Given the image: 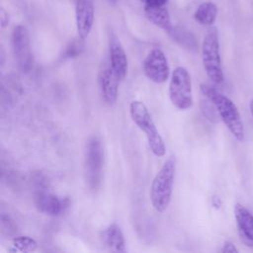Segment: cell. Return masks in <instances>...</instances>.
<instances>
[{
    "mask_svg": "<svg viewBox=\"0 0 253 253\" xmlns=\"http://www.w3.org/2000/svg\"><path fill=\"white\" fill-rule=\"evenodd\" d=\"M202 94L214 106L219 119L223 122L232 136L239 142L245 140L244 125L236 105L226 95L206 83L200 85Z\"/></svg>",
    "mask_w": 253,
    "mask_h": 253,
    "instance_id": "1",
    "label": "cell"
},
{
    "mask_svg": "<svg viewBox=\"0 0 253 253\" xmlns=\"http://www.w3.org/2000/svg\"><path fill=\"white\" fill-rule=\"evenodd\" d=\"M175 174L176 158L171 155L156 173L150 186V202L153 209L159 213L164 212L171 202Z\"/></svg>",
    "mask_w": 253,
    "mask_h": 253,
    "instance_id": "2",
    "label": "cell"
},
{
    "mask_svg": "<svg viewBox=\"0 0 253 253\" xmlns=\"http://www.w3.org/2000/svg\"><path fill=\"white\" fill-rule=\"evenodd\" d=\"M129 115L135 126L144 132L151 152L156 157H163L166 146L145 104L138 100L132 101L129 105Z\"/></svg>",
    "mask_w": 253,
    "mask_h": 253,
    "instance_id": "3",
    "label": "cell"
},
{
    "mask_svg": "<svg viewBox=\"0 0 253 253\" xmlns=\"http://www.w3.org/2000/svg\"><path fill=\"white\" fill-rule=\"evenodd\" d=\"M202 61L207 76L215 84H220L223 79L219 41L217 30L211 27L206 33L202 43Z\"/></svg>",
    "mask_w": 253,
    "mask_h": 253,
    "instance_id": "4",
    "label": "cell"
},
{
    "mask_svg": "<svg viewBox=\"0 0 253 253\" xmlns=\"http://www.w3.org/2000/svg\"><path fill=\"white\" fill-rule=\"evenodd\" d=\"M168 95L172 105L180 110L186 111L194 104L192 80L188 70L183 66H177L169 78Z\"/></svg>",
    "mask_w": 253,
    "mask_h": 253,
    "instance_id": "5",
    "label": "cell"
},
{
    "mask_svg": "<svg viewBox=\"0 0 253 253\" xmlns=\"http://www.w3.org/2000/svg\"><path fill=\"white\" fill-rule=\"evenodd\" d=\"M104 153L101 141L97 136H91L85 147V176L91 190H97L102 181Z\"/></svg>",
    "mask_w": 253,
    "mask_h": 253,
    "instance_id": "6",
    "label": "cell"
},
{
    "mask_svg": "<svg viewBox=\"0 0 253 253\" xmlns=\"http://www.w3.org/2000/svg\"><path fill=\"white\" fill-rule=\"evenodd\" d=\"M11 44L14 57L19 68L23 72H29L34 63L31 49L30 36L27 28L23 25H17L13 28L11 34Z\"/></svg>",
    "mask_w": 253,
    "mask_h": 253,
    "instance_id": "7",
    "label": "cell"
},
{
    "mask_svg": "<svg viewBox=\"0 0 253 253\" xmlns=\"http://www.w3.org/2000/svg\"><path fill=\"white\" fill-rule=\"evenodd\" d=\"M142 70L146 78L156 84L165 83L171 76L168 59L158 47L148 52L142 62Z\"/></svg>",
    "mask_w": 253,
    "mask_h": 253,
    "instance_id": "8",
    "label": "cell"
},
{
    "mask_svg": "<svg viewBox=\"0 0 253 253\" xmlns=\"http://www.w3.org/2000/svg\"><path fill=\"white\" fill-rule=\"evenodd\" d=\"M109 64L120 80L126 78L128 71L127 56L121 42L115 35H112L109 41Z\"/></svg>",
    "mask_w": 253,
    "mask_h": 253,
    "instance_id": "9",
    "label": "cell"
},
{
    "mask_svg": "<svg viewBox=\"0 0 253 253\" xmlns=\"http://www.w3.org/2000/svg\"><path fill=\"white\" fill-rule=\"evenodd\" d=\"M120 81V78L113 71L109 63L105 64L99 71V86L101 94L108 105H114L117 102Z\"/></svg>",
    "mask_w": 253,
    "mask_h": 253,
    "instance_id": "10",
    "label": "cell"
},
{
    "mask_svg": "<svg viewBox=\"0 0 253 253\" xmlns=\"http://www.w3.org/2000/svg\"><path fill=\"white\" fill-rule=\"evenodd\" d=\"M75 21L78 37L85 40L94 24V6L90 0H78L75 6Z\"/></svg>",
    "mask_w": 253,
    "mask_h": 253,
    "instance_id": "11",
    "label": "cell"
},
{
    "mask_svg": "<svg viewBox=\"0 0 253 253\" xmlns=\"http://www.w3.org/2000/svg\"><path fill=\"white\" fill-rule=\"evenodd\" d=\"M234 217L240 239L246 246L253 248V214L243 205L236 203Z\"/></svg>",
    "mask_w": 253,
    "mask_h": 253,
    "instance_id": "12",
    "label": "cell"
},
{
    "mask_svg": "<svg viewBox=\"0 0 253 253\" xmlns=\"http://www.w3.org/2000/svg\"><path fill=\"white\" fill-rule=\"evenodd\" d=\"M35 204L39 211L52 216L60 214L65 208L63 200L46 192H39L36 195Z\"/></svg>",
    "mask_w": 253,
    "mask_h": 253,
    "instance_id": "13",
    "label": "cell"
},
{
    "mask_svg": "<svg viewBox=\"0 0 253 253\" xmlns=\"http://www.w3.org/2000/svg\"><path fill=\"white\" fill-rule=\"evenodd\" d=\"M104 244L114 252H126V241L121 227L117 223L110 224L102 232Z\"/></svg>",
    "mask_w": 253,
    "mask_h": 253,
    "instance_id": "14",
    "label": "cell"
},
{
    "mask_svg": "<svg viewBox=\"0 0 253 253\" xmlns=\"http://www.w3.org/2000/svg\"><path fill=\"white\" fill-rule=\"evenodd\" d=\"M144 14L153 25L161 30L167 33L172 30L173 25L171 22V17L168 10L164 8V6H144Z\"/></svg>",
    "mask_w": 253,
    "mask_h": 253,
    "instance_id": "15",
    "label": "cell"
},
{
    "mask_svg": "<svg viewBox=\"0 0 253 253\" xmlns=\"http://www.w3.org/2000/svg\"><path fill=\"white\" fill-rule=\"evenodd\" d=\"M170 37L182 47L188 49L189 51L196 52L199 49V44L196 37L193 33L188 31L184 27H173L172 30L168 33Z\"/></svg>",
    "mask_w": 253,
    "mask_h": 253,
    "instance_id": "16",
    "label": "cell"
},
{
    "mask_svg": "<svg viewBox=\"0 0 253 253\" xmlns=\"http://www.w3.org/2000/svg\"><path fill=\"white\" fill-rule=\"evenodd\" d=\"M217 16V7L212 2H204L196 9L194 19L201 25L211 26Z\"/></svg>",
    "mask_w": 253,
    "mask_h": 253,
    "instance_id": "17",
    "label": "cell"
},
{
    "mask_svg": "<svg viewBox=\"0 0 253 253\" xmlns=\"http://www.w3.org/2000/svg\"><path fill=\"white\" fill-rule=\"evenodd\" d=\"M13 252H32L37 249V241L30 236H17L12 242Z\"/></svg>",
    "mask_w": 253,
    "mask_h": 253,
    "instance_id": "18",
    "label": "cell"
},
{
    "mask_svg": "<svg viewBox=\"0 0 253 253\" xmlns=\"http://www.w3.org/2000/svg\"><path fill=\"white\" fill-rule=\"evenodd\" d=\"M83 42H84V40L78 37V39H75L71 42H69L64 50L63 57L70 58V57H75V56L79 55L84 48Z\"/></svg>",
    "mask_w": 253,
    "mask_h": 253,
    "instance_id": "19",
    "label": "cell"
},
{
    "mask_svg": "<svg viewBox=\"0 0 253 253\" xmlns=\"http://www.w3.org/2000/svg\"><path fill=\"white\" fill-rule=\"evenodd\" d=\"M222 253H237L238 249L235 247V245L230 241H225L222 245V248L220 250Z\"/></svg>",
    "mask_w": 253,
    "mask_h": 253,
    "instance_id": "20",
    "label": "cell"
},
{
    "mask_svg": "<svg viewBox=\"0 0 253 253\" xmlns=\"http://www.w3.org/2000/svg\"><path fill=\"white\" fill-rule=\"evenodd\" d=\"M144 3V6H152V7H157V6H164L168 0H141Z\"/></svg>",
    "mask_w": 253,
    "mask_h": 253,
    "instance_id": "21",
    "label": "cell"
},
{
    "mask_svg": "<svg viewBox=\"0 0 253 253\" xmlns=\"http://www.w3.org/2000/svg\"><path fill=\"white\" fill-rule=\"evenodd\" d=\"M0 22H1V27L2 29H4L8 23H9V16H8V13L3 9L1 8L0 9Z\"/></svg>",
    "mask_w": 253,
    "mask_h": 253,
    "instance_id": "22",
    "label": "cell"
},
{
    "mask_svg": "<svg viewBox=\"0 0 253 253\" xmlns=\"http://www.w3.org/2000/svg\"><path fill=\"white\" fill-rule=\"evenodd\" d=\"M249 110H250V113H251V116L253 118V98L250 100L249 102Z\"/></svg>",
    "mask_w": 253,
    "mask_h": 253,
    "instance_id": "23",
    "label": "cell"
}]
</instances>
